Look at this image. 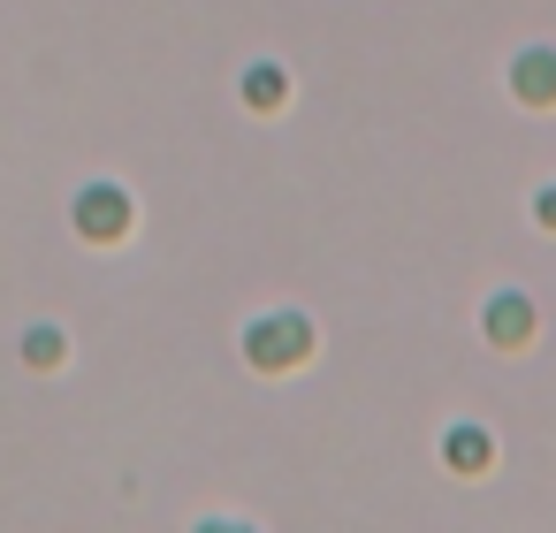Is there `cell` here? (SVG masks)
Instances as JSON below:
<instances>
[{"label": "cell", "instance_id": "1", "mask_svg": "<svg viewBox=\"0 0 556 533\" xmlns=\"http://www.w3.org/2000/svg\"><path fill=\"white\" fill-rule=\"evenodd\" d=\"M123 191H85L77 199V221H85V237H123Z\"/></svg>", "mask_w": 556, "mask_h": 533}, {"label": "cell", "instance_id": "2", "mask_svg": "<svg viewBox=\"0 0 556 533\" xmlns=\"http://www.w3.org/2000/svg\"><path fill=\"white\" fill-rule=\"evenodd\" d=\"M548 221H556V191H548Z\"/></svg>", "mask_w": 556, "mask_h": 533}]
</instances>
